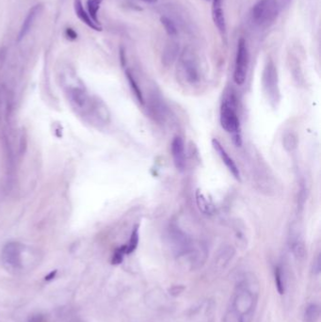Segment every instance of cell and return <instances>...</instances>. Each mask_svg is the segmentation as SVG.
Wrapping results in <instances>:
<instances>
[{
	"instance_id": "6",
	"label": "cell",
	"mask_w": 321,
	"mask_h": 322,
	"mask_svg": "<svg viewBox=\"0 0 321 322\" xmlns=\"http://www.w3.org/2000/svg\"><path fill=\"white\" fill-rule=\"evenodd\" d=\"M22 245L17 242H9L4 246L1 253V259L8 269H20L22 265Z\"/></svg>"
},
{
	"instance_id": "8",
	"label": "cell",
	"mask_w": 321,
	"mask_h": 322,
	"mask_svg": "<svg viewBox=\"0 0 321 322\" xmlns=\"http://www.w3.org/2000/svg\"><path fill=\"white\" fill-rule=\"evenodd\" d=\"M212 146L215 149V151L217 152V155L220 157V159L222 160V162L225 164L228 171L233 175V177H235L237 180H240L239 169L237 166L236 162L234 161V159L228 155L225 148L217 141V139L212 140Z\"/></svg>"
},
{
	"instance_id": "16",
	"label": "cell",
	"mask_w": 321,
	"mask_h": 322,
	"mask_svg": "<svg viewBox=\"0 0 321 322\" xmlns=\"http://www.w3.org/2000/svg\"><path fill=\"white\" fill-rule=\"evenodd\" d=\"M298 144H299L298 137L294 132L287 131L285 133V135L283 137V145L285 149V151L289 153L294 152L298 148Z\"/></svg>"
},
{
	"instance_id": "20",
	"label": "cell",
	"mask_w": 321,
	"mask_h": 322,
	"mask_svg": "<svg viewBox=\"0 0 321 322\" xmlns=\"http://www.w3.org/2000/svg\"><path fill=\"white\" fill-rule=\"evenodd\" d=\"M139 239H140V235H139V226H135L131 236H130V239L127 245L125 246V253L126 254H130L134 251L135 250L137 249L138 244H139Z\"/></svg>"
},
{
	"instance_id": "22",
	"label": "cell",
	"mask_w": 321,
	"mask_h": 322,
	"mask_svg": "<svg viewBox=\"0 0 321 322\" xmlns=\"http://www.w3.org/2000/svg\"><path fill=\"white\" fill-rule=\"evenodd\" d=\"M275 282L277 286V290L280 294H284L285 292V279L283 276V272L280 268L275 269Z\"/></svg>"
},
{
	"instance_id": "19",
	"label": "cell",
	"mask_w": 321,
	"mask_h": 322,
	"mask_svg": "<svg viewBox=\"0 0 321 322\" xmlns=\"http://www.w3.org/2000/svg\"><path fill=\"white\" fill-rule=\"evenodd\" d=\"M126 73V77H127V80H128V83L130 85L133 93H134L135 96L136 98L138 99V101L141 103V104H144V98H143V94L142 93V90L140 89L139 85L136 82L135 80L134 76L132 75V73H130V71H126L125 72Z\"/></svg>"
},
{
	"instance_id": "23",
	"label": "cell",
	"mask_w": 321,
	"mask_h": 322,
	"mask_svg": "<svg viewBox=\"0 0 321 322\" xmlns=\"http://www.w3.org/2000/svg\"><path fill=\"white\" fill-rule=\"evenodd\" d=\"M124 254H126V253H125V246L124 245V246H122V247H120V248H118L115 250L113 257L111 260V263L113 265L121 264L123 262V260H124Z\"/></svg>"
},
{
	"instance_id": "21",
	"label": "cell",
	"mask_w": 321,
	"mask_h": 322,
	"mask_svg": "<svg viewBox=\"0 0 321 322\" xmlns=\"http://www.w3.org/2000/svg\"><path fill=\"white\" fill-rule=\"evenodd\" d=\"M160 22L162 24V26L164 27L165 29L166 32L168 33V35L170 36H176L177 35V29H176V26L175 25V23L172 21L169 17L167 16H162L160 18Z\"/></svg>"
},
{
	"instance_id": "7",
	"label": "cell",
	"mask_w": 321,
	"mask_h": 322,
	"mask_svg": "<svg viewBox=\"0 0 321 322\" xmlns=\"http://www.w3.org/2000/svg\"><path fill=\"white\" fill-rule=\"evenodd\" d=\"M172 156L177 170L183 171L186 167V156L185 143L181 137L176 136L172 143Z\"/></svg>"
},
{
	"instance_id": "13",
	"label": "cell",
	"mask_w": 321,
	"mask_h": 322,
	"mask_svg": "<svg viewBox=\"0 0 321 322\" xmlns=\"http://www.w3.org/2000/svg\"><path fill=\"white\" fill-rule=\"evenodd\" d=\"M70 98L75 107L79 108H84L89 104V97L87 94L79 89H72L70 91Z\"/></svg>"
},
{
	"instance_id": "24",
	"label": "cell",
	"mask_w": 321,
	"mask_h": 322,
	"mask_svg": "<svg viewBox=\"0 0 321 322\" xmlns=\"http://www.w3.org/2000/svg\"><path fill=\"white\" fill-rule=\"evenodd\" d=\"M64 35H65L66 39L69 41H75L78 37L77 32H75L72 28H66V30L64 32Z\"/></svg>"
},
{
	"instance_id": "26",
	"label": "cell",
	"mask_w": 321,
	"mask_h": 322,
	"mask_svg": "<svg viewBox=\"0 0 321 322\" xmlns=\"http://www.w3.org/2000/svg\"><path fill=\"white\" fill-rule=\"evenodd\" d=\"M314 272L315 273H320L321 271V256H318L316 262L314 263Z\"/></svg>"
},
{
	"instance_id": "4",
	"label": "cell",
	"mask_w": 321,
	"mask_h": 322,
	"mask_svg": "<svg viewBox=\"0 0 321 322\" xmlns=\"http://www.w3.org/2000/svg\"><path fill=\"white\" fill-rule=\"evenodd\" d=\"M249 67V51L246 41L240 38L238 43V50L236 56L234 81L238 86L243 85L246 81Z\"/></svg>"
},
{
	"instance_id": "11",
	"label": "cell",
	"mask_w": 321,
	"mask_h": 322,
	"mask_svg": "<svg viewBox=\"0 0 321 322\" xmlns=\"http://www.w3.org/2000/svg\"><path fill=\"white\" fill-rule=\"evenodd\" d=\"M290 247L296 259L302 261L307 256V250L303 239H301L298 231H292L290 237Z\"/></svg>"
},
{
	"instance_id": "15",
	"label": "cell",
	"mask_w": 321,
	"mask_h": 322,
	"mask_svg": "<svg viewBox=\"0 0 321 322\" xmlns=\"http://www.w3.org/2000/svg\"><path fill=\"white\" fill-rule=\"evenodd\" d=\"M196 202L197 206L204 214L206 215H211L214 212V208L213 205L208 201V199L200 191H196Z\"/></svg>"
},
{
	"instance_id": "29",
	"label": "cell",
	"mask_w": 321,
	"mask_h": 322,
	"mask_svg": "<svg viewBox=\"0 0 321 322\" xmlns=\"http://www.w3.org/2000/svg\"><path fill=\"white\" fill-rule=\"evenodd\" d=\"M143 2H146V3H155L157 2L158 0H143Z\"/></svg>"
},
{
	"instance_id": "27",
	"label": "cell",
	"mask_w": 321,
	"mask_h": 322,
	"mask_svg": "<svg viewBox=\"0 0 321 322\" xmlns=\"http://www.w3.org/2000/svg\"><path fill=\"white\" fill-rule=\"evenodd\" d=\"M56 274H57V270L51 271V272H50L48 275H46V276H45V280L50 281L52 280V279H54V278H55V276H56Z\"/></svg>"
},
{
	"instance_id": "28",
	"label": "cell",
	"mask_w": 321,
	"mask_h": 322,
	"mask_svg": "<svg viewBox=\"0 0 321 322\" xmlns=\"http://www.w3.org/2000/svg\"><path fill=\"white\" fill-rule=\"evenodd\" d=\"M120 57H121V63H122V65L124 66V64H125V52H124V48H121V51H120Z\"/></svg>"
},
{
	"instance_id": "9",
	"label": "cell",
	"mask_w": 321,
	"mask_h": 322,
	"mask_svg": "<svg viewBox=\"0 0 321 322\" xmlns=\"http://www.w3.org/2000/svg\"><path fill=\"white\" fill-rule=\"evenodd\" d=\"M212 19L217 27V31L222 36V38H226V21L224 16V11L222 9V0H212Z\"/></svg>"
},
{
	"instance_id": "14",
	"label": "cell",
	"mask_w": 321,
	"mask_h": 322,
	"mask_svg": "<svg viewBox=\"0 0 321 322\" xmlns=\"http://www.w3.org/2000/svg\"><path fill=\"white\" fill-rule=\"evenodd\" d=\"M321 319V307L316 303L309 304L303 314V322H319Z\"/></svg>"
},
{
	"instance_id": "5",
	"label": "cell",
	"mask_w": 321,
	"mask_h": 322,
	"mask_svg": "<svg viewBox=\"0 0 321 322\" xmlns=\"http://www.w3.org/2000/svg\"><path fill=\"white\" fill-rule=\"evenodd\" d=\"M179 71L182 78L189 85H195L200 81V72L195 58L192 54L186 52L180 59Z\"/></svg>"
},
{
	"instance_id": "17",
	"label": "cell",
	"mask_w": 321,
	"mask_h": 322,
	"mask_svg": "<svg viewBox=\"0 0 321 322\" xmlns=\"http://www.w3.org/2000/svg\"><path fill=\"white\" fill-rule=\"evenodd\" d=\"M102 2H103V0H87V2H86L87 12L89 13V15L93 19V21L96 23L97 25H100V21L98 19V11L100 10V6H101Z\"/></svg>"
},
{
	"instance_id": "10",
	"label": "cell",
	"mask_w": 321,
	"mask_h": 322,
	"mask_svg": "<svg viewBox=\"0 0 321 322\" xmlns=\"http://www.w3.org/2000/svg\"><path fill=\"white\" fill-rule=\"evenodd\" d=\"M41 10V4H37L35 6H33L31 8V10L28 12L25 20L23 22L22 26H21L20 31H19V33H18V36H17V42H19L27 36V34L30 32V31L34 24V21L35 19L37 18L38 14L40 13V11Z\"/></svg>"
},
{
	"instance_id": "1",
	"label": "cell",
	"mask_w": 321,
	"mask_h": 322,
	"mask_svg": "<svg viewBox=\"0 0 321 322\" xmlns=\"http://www.w3.org/2000/svg\"><path fill=\"white\" fill-rule=\"evenodd\" d=\"M219 121L221 127L233 136V141L236 145H241L242 139L240 133V122L233 98L225 99L222 102L219 111Z\"/></svg>"
},
{
	"instance_id": "18",
	"label": "cell",
	"mask_w": 321,
	"mask_h": 322,
	"mask_svg": "<svg viewBox=\"0 0 321 322\" xmlns=\"http://www.w3.org/2000/svg\"><path fill=\"white\" fill-rule=\"evenodd\" d=\"M234 253H235V250H233L232 247H225L223 248L222 250L218 253L217 258V265L218 267L220 268H224L229 261L233 258L234 256Z\"/></svg>"
},
{
	"instance_id": "12",
	"label": "cell",
	"mask_w": 321,
	"mask_h": 322,
	"mask_svg": "<svg viewBox=\"0 0 321 322\" xmlns=\"http://www.w3.org/2000/svg\"><path fill=\"white\" fill-rule=\"evenodd\" d=\"M73 10L75 15L78 17V19L85 24L87 27L92 29L95 32H102V27L100 25H97L96 23L93 21V19L90 17L89 13L85 11L83 7L82 1L81 0H74L73 1Z\"/></svg>"
},
{
	"instance_id": "25",
	"label": "cell",
	"mask_w": 321,
	"mask_h": 322,
	"mask_svg": "<svg viewBox=\"0 0 321 322\" xmlns=\"http://www.w3.org/2000/svg\"><path fill=\"white\" fill-rule=\"evenodd\" d=\"M29 322H45V319L41 315H34L30 319Z\"/></svg>"
},
{
	"instance_id": "3",
	"label": "cell",
	"mask_w": 321,
	"mask_h": 322,
	"mask_svg": "<svg viewBox=\"0 0 321 322\" xmlns=\"http://www.w3.org/2000/svg\"><path fill=\"white\" fill-rule=\"evenodd\" d=\"M262 84L264 93L266 94L269 103L274 107H277L281 99L278 73L274 63L271 61H269L264 68Z\"/></svg>"
},
{
	"instance_id": "2",
	"label": "cell",
	"mask_w": 321,
	"mask_h": 322,
	"mask_svg": "<svg viewBox=\"0 0 321 322\" xmlns=\"http://www.w3.org/2000/svg\"><path fill=\"white\" fill-rule=\"evenodd\" d=\"M280 12L277 0H259L250 11L252 22L259 27H268L276 20Z\"/></svg>"
}]
</instances>
